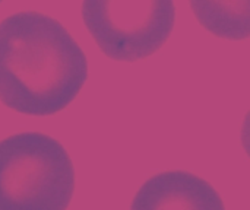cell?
<instances>
[{
    "mask_svg": "<svg viewBox=\"0 0 250 210\" xmlns=\"http://www.w3.org/2000/svg\"><path fill=\"white\" fill-rule=\"evenodd\" d=\"M75 168L64 146L40 132L0 140V210H67Z\"/></svg>",
    "mask_w": 250,
    "mask_h": 210,
    "instance_id": "7a4b0ae2",
    "label": "cell"
},
{
    "mask_svg": "<svg viewBox=\"0 0 250 210\" xmlns=\"http://www.w3.org/2000/svg\"><path fill=\"white\" fill-rule=\"evenodd\" d=\"M130 210H226V206L208 181L176 170L146 180L135 194Z\"/></svg>",
    "mask_w": 250,
    "mask_h": 210,
    "instance_id": "277c9868",
    "label": "cell"
},
{
    "mask_svg": "<svg viewBox=\"0 0 250 210\" xmlns=\"http://www.w3.org/2000/svg\"><path fill=\"white\" fill-rule=\"evenodd\" d=\"M86 77V56L59 20L35 10L0 20V101L7 108L54 115L75 101Z\"/></svg>",
    "mask_w": 250,
    "mask_h": 210,
    "instance_id": "6da1fadb",
    "label": "cell"
},
{
    "mask_svg": "<svg viewBox=\"0 0 250 210\" xmlns=\"http://www.w3.org/2000/svg\"><path fill=\"white\" fill-rule=\"evenodd\" d=\"M190 7L201 25L212 34L230 39L249 37V1H190Z\"/></svg>",
    "mask_w": 250,
    "mask_h": 210,
    "instance_id": "5b68a950",
    "label": "cell"
},
{
    "mask_svg": "<svg viewBox=\"0 0 250 210\" xmlns=\"http://www.w3.org/2000/svg\"><path fill=\"white\" fill-rule=\"evenodd\" d=\"M82 19L108 58L138 61L166 45L174 28L176 7L170 0L83 1Z\"/></svg>",
    "mask_w": 250,
    "mask_h": 210,
    "instance_id": "3957f363",
    "label": "cell"
}]
</instances>
